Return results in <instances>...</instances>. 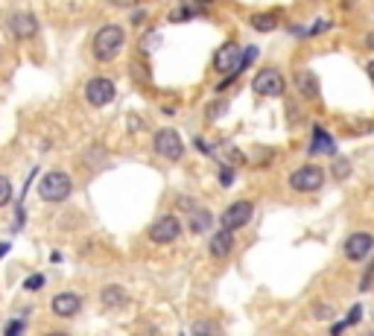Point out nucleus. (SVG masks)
Listing matches in <instances>:
<instances>
[{"label":"nucleus","instance_id":"obj_3","mask_svg":"<svg viewBox=\"0 0 374 336\" xmlns=\"http://www.w3.org/2000/svg\"><path fill=\"white\" fill-rule=\"evenodd\" d=\"M252 88H255V94H260V97H281L287 82H284L278 67H263V70H258V77L252 79Z\"/></svg>","mask_w":374,"mask_h":336},{"label":"nucleus","instance_id":"obj_27","mask_svg":"<svg viewBox=\"0 0 374 336\" xmlns=\"http://www.w3.org/2000/svg\"><path fill=\"white\" fill-rule=\"evenodd\" d=\"M368 47H374V35H368Z\"/></svg>","mask_w":374,"mask_h":336},{"label":"nucleus","instance_id":"obj_16","mask_svg":"<svg viewBox=\"0 0 374 336\" xmlns=\"http://www.w3.org/2000/svg\"><path fill=\"white\" fill-rule=\"evenodd\" d=\"M211 225H214V217H211L208 211H196L193 217H190V231L193 234H205Z\"/></svg>","mask_w":374,"mask_h":336},{"label":"nucleus","instance_id":"obj_15","mask_svg":"<svg viewBox=\"0 0 374 336\" xmlns=\"http://www.w3.org/2000/svg\"><path fill=\"white\" fill-rule=\"evenodd\" d=\"M99 298H103L106 307H120V304H126V290L117 286V284H111V286H106V290L99 293Z\"/></svg>","mask_w":374,"mask_h":336},{"label":"nucleus","instance_id":"obj_2","mask_svg":"<svg viewBox=\"0 0 374 336\" xmlns=\"http://www.w3.org/2000/svg\"><path fill=\"white\" fill-rule=\"evenodd\" d=\"M70 176L67 173H62V170H50L44 179H41V184H38V196L44 199V202H65L67 196H70Z\"/></svg>","mask_w":374,"mask_h":336},{"label":"nucleus","instance_id":"obj_14","mask_svg":"<svg viewBox=\"0 0 374 336\" xmlns=\"http://www.w3.org/2000/svg\"><path fill=\"white\" fill-rule=\"evenodd\" d=\"M295 85H298V91H302L304 97H316V94H319V77L310 74V70H302V74L295 77Z\"/></svg>","mask_w":374,"mask_h":336},{"label":"nucleus","instance_id":"obj_21","mask_svg":"<svg viewBox=\"0 0 374 336\" xmlns=\"http://www.w3.org/2000/svg\"><path fill=\"white\" fill-rule=\"evenodd\" d=\"M41 284H44V278H41V275H33V278H27V284H23V286H27V290H33V293H35Z\"/></svg>","mask_w":374,"mask_h":336},{"label":"nucleus","instance_id":"obj_25","mask_svg":"<svg viewBox=\"0 0 374 336\" xmlns=\"http://www.w3.org/2000/svg\"><path fill=\"white\" fill-rule=\"evenodd\" d=\"M21 327H23L21 322H9V325H6V336H12V333H18Z\"/></svg>","mask_w":374,"mask_h":336},{"label":"nucleus","instance_id":"obj_20","mask_svg":"<svg viewBox=\"0 0 374 336\" xmlns=\"http://www.w3.org/2000/svg\"><path fill=\"white\" fill-rule=\"evenodd\" d=\"M193 333H219V327L216 325H193Z\"/></svg>","mask_w":374,"mask_h":336},{"label":"nucleus","instance_id":"obj_17","mask_svg":"<svg viewBox=\"0 0 374 336\" xmlns=\"http://www.w3.org/2000/svg\"><path fill=\"white\" fill-rule=\"evenodd\" d=\"M252 27L258 30V33H272L278 27V18L275 15H269V12H263V15H252Z\"/></svg>","mask_w":374,"mask_h":336},{"label":"nucleus","instance_id":"obj_23","mask_svg":"<svg viewBox=\"0 0 374 336\" xmlns=\"http://www.w3.org/2000/svg\"><path fill=\"white\" fill-rule=\"evenodd\" d=\"M374 281V260H371V267H368V272H365V278L360 281V290H365V286Z\"/></svg>","mask_w":374,"mask_h":336},{"label":"nucleus","instance_id":"obj_9","mask_svg":"<svg viewBox=\"0 0 374 336\" xmlns=\"http://www.w3.org/2000/svg\"><path fill=\"white\" fill-rule=\"evenodd\" d=\"M179 234H182L179 217H161L153 228H149V240H153V243H172Z\"/></svg>","mask_w":374,"mask_h":336},{"label":"nucleus","instance_id":"obj_8","mask_svg":"<svg viewBox=\"0 0 374 336\" xmlns=\"http://www.w3.org/2000/svg\"><path fill=\"white\" fill-rule=\"evenodd\" d=\"M371 249H374V237L368 231H357L345 240V257L348 260H363L371 254Z\"/></svg>","mask_w":374,"mask_h":336},{"label":"nucleus","instance_id":"obj_24","mask_svg":"<svg viewBox=\"0 0 374 336\" xmlns=\"http://www.w3.org/2000/svg\"><path fill=\"white\" fill-rule=\"evenodd\" d=\"M226 108H229V106H226V100H222V103H216V106L208 111V117H219V114H226Z\"/></svg>","mask_w":374,"mask_h":336},{"label":"nucleus","instance_id":"obj_5","mask_svg":"<svg viewBox=\"0 0 374 336\" xmlns=\"http://www.w3.org/2000/svg\"><path fill=\"white\" fill-rule=\"evenodd\" d=\"M114 94H117V88H114V82H111L109 77H94V79H88V85H85V100H88L91 106H97V108L109 106V103L114 100Z\"/></svg>","mask_w":374,"mask_h":336},{"label":"nucleus","instance_id":"obj_26","mask_svg":"<svg viewBox=\"0 0 374 336\" xmlns=\"http://www.w3.org/2000/svg\"><path fill=\"white\" fill-rule=\"evenodd\" d=\"M368 79H371V82H374V59H371V62H368Z\"/></svg>","mask_w":374,"mask_h":336},{"label":"nucleus","instance_id":"obj_18","mask_svg":"<svg viewBox=\"0 0 374 336\" xmlns=\"http://www.w3.org/2000/svg\"><path fill=\"white\" fill-rule=\"evenodd\" d=\"M12 202V181L6 176H0V208Z\"/></svg>","mask_w":374,"mask_h":336},{"label":"nucleus","instance_id":"obj_12","mask_svg":"<svg viewBox=\"0 0 374 336\" xmlns=\"http://www.w3.org/2000/svg\"><path fill=\"white\" fill-rule=\"evenodd\" d=\"M231 249H234V231L222 228V231H216V234L211 237V254H214V257H226Z\"/></svg>","mask_w":374,"mask_h":336},{"label":"nucleus","instance_id":"obj_13","mask_svg":"<svg viewBox=\"0 0 374 336\" xmlns=\"http://www.w3.org/2000/svg\"><path fill=\"white\" fill-rule=\"evenodd\" d=\"M310 152L316 155V152H336V143H334V138L325 132V129H316L313 132V143H310Z\"/></svg>","mask_w":374,"mask_h":336},{"label":"nucleus","instance_id":"obj_22","mask_svg":"<svg viewBox=\"0 0 374 336\" xmlns=\"http://www.w3.org/2000/svg\"><path fill=\"white\" fill-rule=\"evenodd\" d=\"M313 316H319V319H328V316H331V307H328V304H319V307H313Z\"/></svg>","mask_w":374,"mask_h":336},{"label":"nucleus","instance_id":"obj_6","mask_svg":"<svg viewBox=\"0 0 374 336\" xmlns=\"http://www.w3.org/2000/svg\"><path fill=\"white\" fill-rule=\"evenodd\" d=\"M153 143H155V152L167 161H179L185 155V140L176 135V129H161Z\"/></svg>","mask_w":374,"mask_h":336},{"label":"nucleus","instance_id":"obj_4","mask_svg":"<svg viewBox=\"0 0 374 336\" xmlns=\"http://www.w3.org/2000/svg\"><path fill=\"white\" fill-rule=\"evenodd\" d=\"M290 184L292 190H302V194H313V190H319L321 184H325V170L321 167H298V170L290 176Z\"/></svg>","mask_w":374,"mask_h":336},{"label":"nucleus","instance_id":"obj_19","mask_svg":"<svg viewBox=\"0 0 374 336\" xmlns=\"http://www.w3.org/2000/svg\"><path fill=\"white\" fill-rule=\"evenodd\" d=\"M334 176L336 179H348V176H351V164H348L345 158H336L334 161Z\"/></svg>","mask_w":374,"mask_h":336},{"label":"nucleus","instance_id":"obj_7","mask_svg":"<svg viewBox=\"0 0 374 336\" xmlns=\"http://www.w3.org/2000/svg\"><path fill=\"white\" fill-rule=\"evenodd\" d=\"M252 213H255L252 202H234V205H229L226 211H222V220H219V223H222V228L237 231V228H246V225H248Z\"/></svg>","mask_w":374,"mask_h":336},{"label":"nucleus","instance_id":"obj_11","mask_svg":"<svg viewBox=\"0 0 374 336\" xmlns=\"http://www.w3.org/2000/svg\"><path fill=\"white\" fill-rule=\"evenodd\" d=\"M53 313L56 316H65V319H70V316H77L79 313V307H82V298L77 296V293H59L56 298H53Z\"/></svg>","mask_w":374,"mask_h":336},{"label":"nucleus","instance_id":"obj_10","mask_svg":"<svg viewBox=\"0 0 374 336\" xmlns=\"http://www.w3.org/2000/svg\"><path fill=\"white\" fill-rule=\"evenodd\" d=\"M9 33L15 35V38H33L35 33H38V21H35V15H30V12H18V15H12L9 18Z\"/></svg>","mask_w":374,"mask_h":336},{"label":"nucleus","instance_id":"obj_1","mask_svg":"<svg viewBox=\"0 0 374 336\" xmlns=\"http://www.w3.org/2000/svg\"><path fill=\"white\" fill-rule=\"evenodd\" d=\"M123 38H126L123 27H117V23H106V27L94 35V59H99V62L114 59L120 53V47H123Z\"/></svg>","mask_w":374,"mask_h":336}]
</instances>
